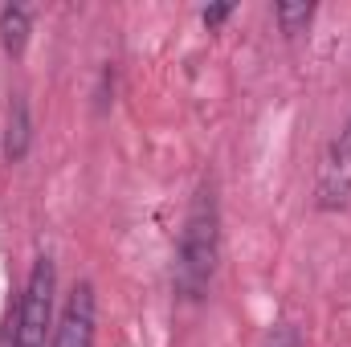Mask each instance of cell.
I'll list each match as a JSON object with an SVG mask.
<instances>
[{
	"mask_svg": "<svg viewBox=\"0 0 351 347\" xmlns=\"http://www.w3.org/2000/svg\"><path fill=\"white\" fill-rule=\"evenodd\" d=\"M221 258V204L217 188L204 180L188 204L184 229H180V250H176V294L188 302H200L213 286Z\"/></svg>",
	"mask_w": 351,
	"mask_h": 347,
	"instance_id": "6da1fadb",
	"label": "cell"
},
{
	"mask_svg": "<svg viewBox=\"0 0 351 347\" xmlns=\"http://www.w3.org/2000/svg\"><path fill=\"white\" fill-rule=\"evenodd\" d=\"M29 29H33V16L25 4H4L0 8V45L8 58H21L25 45H29Z\"/></svg>",
	"mask_w": 351,
	"mask_h": 347,
	"instance_id": "8992f818",
	"label": "cell"
},
{
	"mask_svg": "<svg viewBox=\"0 0 351 347\" xmlns=\"http://www.w3.org/2000/svg\"><path fill=\"white\" fill-rule=\"evenodd\" d=\"M94 335H98V294H94V282H74V290L66 294V302L58 311L49 347H94Z\"/></svg>",
	"mask_w": 351,
	"mask_h": 347,
	"instance_id": "277c9868",
	"label": "cell"
},
{
	"mask_svg": "<svg viewBox=\"0 0 351 347\" xmlns=\"http://www.w3.org/2000/svg\"><path fill=\"white\" fill-rule=\"evenodd\" d=\"M229 12H233V4H213V8H204V12H200V16H204V25H208V29H213V25H221V21H225V16H229Z\"/></svg>",
	"mask_w": 351,
	"mask_h": 347,
	"instance_id": "9c48e42d",
	"label": "cell"
},
{
	"mask_svg": "<svg viewBox=\"0 0 351 347\" xmlns=\"http://www.w3.org/2000/svg\"><path fill=\"white\" fill-rule=\"evenodd\" d=\"M265 347H302V335H298V331H294L290 323H278V327L269 331Z\"/></svg>",
	"mask_w": 351,
	"mask_h": 347,
	"instance_id": "ba28073f",
	"label": "cell"
},
{
	"mask_svg": "<svg viewBox=\"0 0 351 347\" xmlns=\"http://www.w3.org/2000/svg\"><path fill=\"white\" fill-rule=\"evenodd\" d=\"M29 143H33L29 102H25V94H16L12 106H8V135H4V156H8V164H21L25 152H29Z\"/></svg>",
	"mask_w": 351,
	"mask_h": 347,
	"instance_id": "5b68a950",
	"label": "cell"
},
{
	"mask_svg": "<svg viewBox=\"0 0 351 347\" xmlns=\"http://www.w3.org/2000/svg\"><path fill=\"white\" fill-rule=\"evenodd\" d=\"M315 204L335 213L351 204V115L343 127L331 135L323 160H319V176H315Z\"/></svg>",
	"mask_w": 351,
	"mask_h": 347,
	"instance_id": "3957f363",
	"label": "cell"
},
{
	"mask_svg": "<svg viewBox=\"0 0 351 347\" xmlns=\"http://www.w3.org/2000/svg\"><path fill=\"white\" fill-rule=\"evenodd\" d=\"M53 294H58V265L49 254H41L25 278L8 347H45L53 339V323H58L53 319Z\"/></svg>",
	"mask_w": 351,
	"mask_h": 347,
	"instance_id": "7a4b0ae2",
	"label": "cell"
},
{
	"mask_svg": "<svg viewBox=\"0 0 351 347\" xmlns=\"http://www.w3.org/2000/svg\"><path fill=\"white\" fill-rule=\"evenodd\" d=\"M274 21H278V29L286 37H298L315 21V4H306V0H282V4H274Z\"/></svg>",
	"mask_w": 351,
	"mask_h": 347,
	"instance_id": "52a82bcc",
	"label": "cell"
}]
</instances>
